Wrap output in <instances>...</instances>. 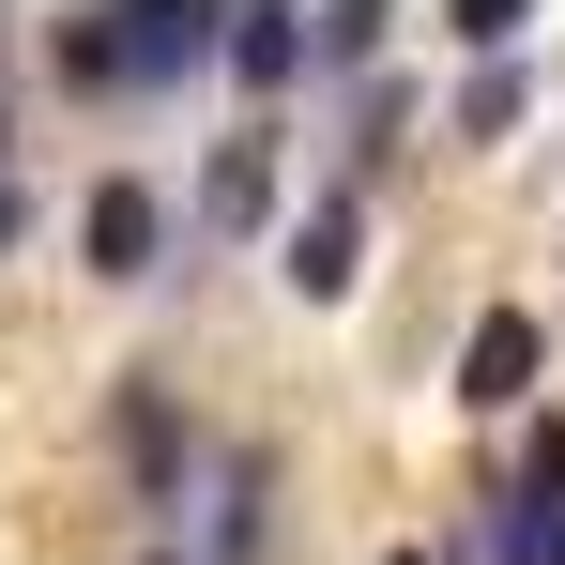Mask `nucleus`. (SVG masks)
Returning a JSON list of instances; mask_svg holds the SVG:
<instances>
[{
    "instance_id": "nucleus-9",
    "label": "nucleus",
    "mask_w": 565,
    "mask_h": 565,
    "mask_svg": "<svg viewBox=\"0 0 565 565\" xmlns=\"http://www.w3.org/2000/svg\"><path fill=\"white\" fill-rule=\"evenodd\" d=\"M46 77L93 93V107H122V31H107V15H62V31H46Z\"/></svg>"
},
{
    "instance_id": "nucleus-11",
    "label": "nucleus",
    "mask_w": 565,
    "mask_h": 565,
    "mask_svg": "<svg viewBox=\"0 0 565 565\" xmlns=\"http://www.w3.org/2000/svg\"><path fill=\"white\" fill-rule=\"evenodd\" d=\"M459 138H520V62H473L459 77Z\"/></svg>"
},
{
    "instance_id": "nucleus-18",
    "label": "nucleus",
    "mask_w": 565,
    "mask_h": 565,
    "mask_svg": "<svg viewBox=\"0 0 565 565\" xmlns=\"http://www.w3.org/2000/svg\"><path fill=\"white\" fill-rule=\"evenodd\" d=\"M138 565H199V551H138Z\"/></svg>"
},
{
    "instance_id": "nucleus-5",
    "label": "nucleus",
    "mask_w": 565,
    "mask_h": 565,
    "mask_svg": "<svg viewBox=\"0 0 565 565\" xmlns=\"http://www.w3.org/2000/svg\"><path fill=\"white\" fill-rule=\"evenodd\" d=\"M260 214H276V122L214 138V169H199V230L214 245H260Z\"/></svg>"
},
{
    "instance_id": "nucleus-6",
    "label": "nucleus",
    "mask_w": 565,
    "mask_h": 565,
    "mask_svg": "<svg viewBox=\"0 0 565 565\" xmlns=\"http://www.w3.org/2000/svg\"><path fill=\"white\" fill-rule=\"evenodd\" d=\"M535 367H551L535 306H489V321L459 337V397H473V413H520V397H535Z\"/></svg>"
},
{
    "instance_id": "nucleus-14",
    "label": "nucleus",
    "mask_w": 565,
    "mask_h": 565,
    "mask_svg": "<svg viewBox=\"0 0 565 565\" xmlns=\"http://www.w3.org/2000/svg\"><path fill=\"white\" fill-rule=\"evenodd\" d=\"M520 489H535V504H565V428H535V444H520Z\"/></svg>"
},
{
    "instance_id": "nucleus-7",
    "label": "nucleus",
    "mask_w": 565,
    "mask_h": 565,
    "mask_svg": "<svg viewBox=\"0 0 565 565\" xmlns=\"http://www.w3.org/2000/svg\"><path fill=\"white\" fill-rule=\"evenodd\" d=\"M260 489H276V459H214V489H199V504H214V520H199V565H260V535H276Z\"/></svg>"
},
{
    "instance_id": "nucleus-3",
    "label": "nucleus",
    "mask_w": 565,
    "mask_h": 565,
    "mask_svg": "<svg viewBox=\"0 0 565 565\" xmlns=\"http://www.w3.org/2000/svg\"><path fill=\"white\" fill-rule=\"evenodd\" d=\"M352 276H367V199L321 184L306 214H290V290H306V306H352Z\"/></svg>"
},
{
    "instance_id": "nucleus-1",
    "label": "nucleus",
    "mask_w": 565,
    "mask_h": 565,
    "mask_svg": "<svg viewBox=\"0 0 565 565\" xmlns=\"http://www.w3.org/2000/svg\"><path fill=\"white\" fill-rule=\"evenodd\" d=\"M107 31H122V93H184L199 62L230 46V15H214V0H138V15H107Z\"/></svg>"
},
{
    "instance_id": "nucleus-4",
    "label": "nucleus",
    "mask_w": 565,
    "mask_h": 565,
    "mask_svg": "<svg viewBox=\"0 0 565 565\" xmlns=\"http://www.w3.org/2000/svg\"><path fill=\"white\" fill-rule=\"evenodd\" d=\"M107 444H122V473H138V520H169V504H184V413H169L153 382H122V397H107Z\"/></svg>"
},
{
    "instance_id": "nucleus-15",
    "label": "nucleus",
    "mask_w": 565,
    "mask_h": 565,
    "mask_svg": "<svg viewBox=\"0 0 565 565\" xmlns=\"http://www.w3.org/2000/svg\"><path fill=\"white\" fill-rule=\"evenodd\" d=\"M31 245V169H0V260Z\"/></svg>"
},
{
    "instance_id": "nucleus-13",
    "label": "nucleus",
    "mask_w": 565,
    "mask_h": 565,
    "mask_svg": "<svg viewBox=\"0 0 565 565\" xmlns=\"http://www.w3.org/2000/svg\"><path fill=\"white\" fill-rule=\"evenodd\" d=\"M444 31H459L473 62H520V0H444Z\"/></svg>"
},
{
    "instance_id": "nucleus-10",
    "label": "nucleus",
    "mask_w": 565,
    "mask_h": 565,
    "mask_svg": "<svg viewBox=\"0 0 565 565\" xmlns=\"http://www.w3.org/2000/svg\"><path fill=\"white\" fill-rule=\"evenodd\" d=\"M245 93H276V77H306V15H230V46H214Z\"/></svg>"
},
{
    "instance_id": "nucleus-17",
    "label": "nucleus",
    "mask_w": 565,
    "mask_h": 565,
    "mask_svg": "<svg viewBox=\"0 0 565 565\" xmlns=\"http://www.w3.org/2000/svg\"><path fill=\"white\" fill-rule=\"evenodd\" d=\"M382 565H444V551H382Z\"/></svg>"
},
{
    "instance_id": "nucleus-2",
    "label": "nucleus",
    "mask_w": 565,
    "mask_h": 565,
    "mask_svg": "<svg viewBox=\"0 0 565 565\" xmlns=\"http://www.w3.org/2000/svg\"><path fill=\"white\" fill-rule=\"evenodd\" d=\"M77 245H93V276H169V199L138 184V169H107L77 199Z\"/></svg>"
},
{
    "instance_id": "nucleus-8",
    "label": "nucleus",
    "mask_w": 565,
    "mask_h": 565,
    "mask_svg": "<svg viewBox=\"0 0 565 565\" xmlns=\"http://www.w3.org/2000/svg\"><path fill=\"white\" fill-rule=\"evenodd\" d=\"M473 551H489V565H565V504H535V489H489Z\"/></svg>"
},
{
    "instance_id": "nucleus-16",
    "label": "nucleus",
    "mask_w": 565,
    "mask_h": 565,
    "mask_svg": "<svg viewBox=\"0 0 565 565\" xmlns=\"http://www.w3.org/2000/svg\"><path fill=\"white\" fill-rule=\"evenodd\" d=\"M0 169H15V107H0Z\"/></svg>"
},
{
    "instance_id": "nucleus-12",
    "label": "nucleus",
    "mask_w": 565,
    "mask_h": 565,
    "mask_svg": "<svg viewBox=\"0 0 565 565\" xmlns=\"http://www.w3.org/2000/svg\"><path fill=\"white\" fill-rule=\"evenodd\" d=\"M367 46H382V15H367V0H321V15H306V62H337V77H352Z\"/></svg>"
}]
</instances>
